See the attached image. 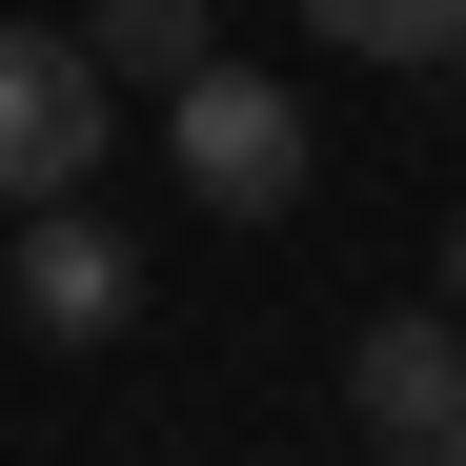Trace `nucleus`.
<instances>
[{"label": "nucleus", "mask_w": 466, "mask_h": 466, "mask_svg": "<svg viewBox=\"0 0 466 466\" xmlns=\"http://www.w3.org/2000/svg\"><path fill=\"white\" fill-rule=\"evenodd\" d=\"M304 21H325L345 61H446V41H466V0H304Z\"/></svg>", "instance_id": "423d86ee"}, {"label": "nucleus", "mask_w": 466, "mask_h": 466, "mask_svg": "<svg viewBox=\"0 0 466 466\" xmlns=\"http://www.w3.org/2000/svg\"><path fill=\"white\" fill-rule=\"evenodd\" d=\"M426 82H466V41H446V61H426Z\"/></svg>", "instance_id": "6e6552de"}, {"label": "nucleus", "mask_w": 466, "mask_h": 466, "mask_svg": "<svg viewBox=\"0 0 466 466\" xmlns=\"http://www.w3.org/2000/svg\"><path fill=\"white\" fill-rule=\"evenodd\" d=\"M82 61H102V82H163V102H183L223 41H203V0H102V21H82Z\"/></svg>", "instance_id": "39448f33"}, {"label": "nucleus", "mask_w": 466, "mask_h": 466, "mask_svg": "<svg viewBox=\"0 0 466 466\" xmlns=\"http://www.w3.org/2000/svg\"><path fill=\"white\" fill-rule=\"evenodd\" d=\"M345 385H365V426H385V466H446V426H466V325H446V304H385Z\"/></svg>", "instance_id": "7ed1b4c3"}, {"label": "nucleus", "mask_w": 466, "mask_h": 466, "mask_svg": "<svg viewBox=\"0 0 466 466\" xmlns=\"http://www.w3.org/2000/svg\"><path fill=\"white\" fill-rule=\"evenodd\" d=\"M102 122H122V82L82 61V21H0V203H82V163H102Z\"/></svg>", "instance_id": "f257e3e1"}, {"label": "nucleus", "mask_w": 466, "mask_h": 466, "mask_svg": "<svg viewBox=\"0 0 466 466\" xmlns=\"http://www.w3.org/2000/svg\"><path fill=\"white\" fill-rule=\"evenodd\" d=\"M446 325H466V223H446Z\"/></svg>", "instance_id": "0eeeda50"}, {"label": "nucleus", "mask_w": 466, "mask_h": 466, "mask_svg": "<svg viewBox=\"0 0 466 466\" xmlns=\"http://www.w3.org/2000/svg\"><path fill=\"white\" fill-rule=\"evenodd\" d=\"M446 466H466V426H446Z\"/></svg>", "instance_id": "1a4fd4ad"}, {"label": "nucleus", "mask_w": 466, "mask_h": 466, "mask_svg": "<svg viewBox=\"0 0 466 466\" xmlns=\"http://www.w3.org/2000/svg\"><path fill=\"white\" fill-rule=\"evenodd\" d=\"M163 142H183V183H203L223 223H284V203H304V102L244 82V61H203V82L163 102Z\"/></svg>", "instance_id": "f03ea898"}, {"label": "nucleus", "mask_w": 466, "mask_h": 466, "mask_svg": "<svg viewBox=\"0 0 466 466\" xmlns=\"http://www.w3.org/2000/svg\"><path fill=\"white\" fill-rule=\"evenodd\" d=\"M122 304H142L122 223H102V203H41V223H21V325H41V345H102Z\"/></svg>", "instance_id": "20e7f679"}]
</instances>
